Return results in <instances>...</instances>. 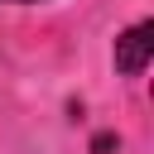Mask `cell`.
<instances>
[{
	"label": "cell",
	"instance_id": "6da1fadb",
	"mask_svg": "<svg viewBox=\"0 0 154 154\" xmlns=\"http://www.w3.org/2000/svg\"><path fill=\"white\" fill-rule=\"evenodd\" d=\"M149 53H154V24H149V19L130 24V29L116 38V67H120L125 77H144Z\"/></svg>",
	"mask_w": 154,
	"mask_h": 154
},
{
	"label": "cell",
	"instance_id": "7a4b0ae2",
	"mask_svg": "<svg viewBox=\"0 0 154 154\" xmlns=\"http://www.w3.org/2000/svg\"><path fill=\"white\" fill-rule=\"evenodd\" d=\"M14 5H29V0H14Z\"/></svg>",
	"mask_w": 154,
	"mask_h": 154
}]
</instances>
